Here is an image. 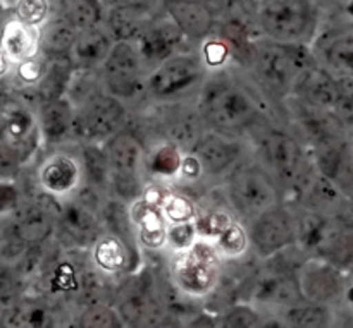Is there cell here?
<instances>
[{
	"label": "cell",
	"mask_w": 353,
	"mask_h": 328,
	"mask_svg": "<svg viewBox=\"0 0 353 328\" xmlns=\"http://www.w3.org/2000/svg\"><path fill=\"white\" fill-rule=\"evenodd\" d=\"M196 109L205 126L228 136L255 126L262 116L257 91L228 72H216L205 79L199 93Z\"/></svg>",
	"instance_id": "obj_1"
},
{
	"label": "cell",
	"mask_w": 353,
	"mask_h": 328,
	"mask_svg": "<svg viewBox=\"0 0 353 328\" xmlns=\"http://www.w3.org/2000/svg\"><path fill=\"white\" fill-rule=\"evenodd\" d=\"M309 52L303 45H285L276 41L252 43L247 64L262 89L274 96L295 93L296 83L309 64Z\"/></svg>",
	"instance_id": "obj_2"
},
{
	"label": "cell",
	"mask_w": 353,
	"mask_h": 328,
	"mask_svg": "<svg viewBox=\"0 0 353 328\" xmlns=\"http://www.w3.org/2000/svg\"><path fill=\"white\" fill-rule=\"evenodd\" d=\"M228 196L231 206L252 220L281 206V188L259 162H243L233 168Z\"/></svg>",
	"instance_id": "obj_3"
},
{
	"label": "cell",
	"mask_w": 353,
	"mask_h": 328,
	"mask_svg": "<svg viewBox=\"0 0 353 328\" xmlns=\"http://www.w3.org/2000/svg\"><path fill=\"white\" fill-rule=\"evenodd\" d=\"M255 24L271 41L303 45L314 33L316 12L303 0H264L255 3Z\"/></svg>",
	"instance_id": "obj_4"
},
{
	"label": "cell",
	"mask_w": 353,
	"mask_h": 328,
	"mask_svg": "<svg viewBox=\"0 0 353 328\" xmlns=\"http://www.w3.org/2000/svg\"><path fill=\"white\" fill-rule=\"evenodd\" d=\"M259 164L285 188H303L309 177V162L302 144L290 133L279 129L262 131L257 141Z\"/></svg>",
	"instance_id": "obj_5"
},
{
	"label": "cell",
	"mask_w": 353,
	"mask_h": 328,
	"mask_svg": "<svg viewBox=\"0 0 353 328\" xmlns=\"http://www.w3.org/2000/svg\"><path fill=\"white\" fill-rule=\"evenodd\" d=\"M171 277L176 289L190 298L209 296L221 278L219 251L207 241H196L190 250L174 254Z\"/></svg>",
	"instance_id": "obj_6"
},
{
	"label": "cell",
	"mask_w": 353,
	"mask_h": 328,
	"mask_svg": "<svg viewBox=\"0 0 353 328\" xmlns=\"http://www.w3.org/2000/svg\"><path fill=\"white\" fill-rule=\"evenodd\" d=\"M41 146L37 109L19 96L9 95L0 107V150L23 167Z\"/></svg>",
	"instance_id": "obj_7"
},
{
	"label": "cell",
	"mask_w": 353,
	"mask_h": 328,
	"mask_svg": "<svg viewBox=\"0 0 353 328\" xmlns=\"http://www.w3.org/2000/svg\"><path fill=\"white\" fill-rule=\"evenodd\" d=\"M207 67L196 55L178 54L150 72L145 91L157 102H176L192 93H200L205 83Z\"/></svg>",
	"instance_id": "obj_8"
},
{
	"label": "cell",
	"mask_w": 353,
	"mask_h": 328,
	"mask_svg": "<svg viewBox=\"0 0 353 328\" xmlns=\"http://www.w3.org/2000/svg\"><path fill=\"white\" fill-rule=\"evenodd\" d=\"M126 122V107L109 93L95 96L79 109H76L74 134L86 143L109 141L123 131Z\"/></svg>",
	"instance_id": "obj_9"
},
{
	"label": "cell",
	"mask_w": 353,
	"mask_h": 328,
	"mask_svg": "<svg viewBox=\"0 0 353 328\" xmlns=\"http://www.w3.org/2000/svg\"><path fill=\"white\" fill-rule=\"evenodd\" d=\"M102 212L81 198L61 205L55 223V236L65 248H93L103 236Z\"/></svg>",
	"instance_id": "obj_10"
},
{
	"label": "cell",
	"mask_w": 353,
	"mask_h": 328,
	"mask_svg": "<svg viewBox=\"0 0 353 328\" xmlns=\"http://www.w3.org/2000/svg\"><path fill=\"white\" fill-rule=\"evenodd\" d=\"M54 199L57 198L47 195H40L34 199L24 198L23 205L3 220L26 246H45L47 241L55 236V223L61 210V205L52 208L50 203H54Z\"/></svg>",
	"instance_id": "obj_11"
},
{
	"label": "cell",
	"mask_w": 353,
	"mask_h": 328,
	"mask_svg": "<svg viewBox=\"0 0 353 328\" xmlns=\"http://www.w3.org/2000/svg\"><path fill=\"white\" fill-rule=\"evenodd\" d=\"M100 72H102L105 91L119 100L133 98L141 86H145L143 62L134 43L116 41Z\"/></svg>",
	"instance_id": "obj_12"
},
{
	"label": "cell",
	"mask_w": 353,
	"mask_h": 328,
	"mask_svg": "<svg viewBox=\"0 0 353 328\" xmlns=\"http://www.w3.org/2000/svg\"><path fill=\"white\" fill-rule=\"evenodd\" d=\"M117 311L128 328H159L165 323L164 305L147 277L128 282L121 291Z\"/></svg>",
	"instance_id": "obj_13"
},
{
	"label": "cell",
	"mask_w": 353,
	"mask_h": 328,
	"mask_svg": "<svg viewBox=\"0 0 353 328\" xmlns=\"http://www.w3.org/2000/svg\"><path fill=\"white\" fill-rule=\"evenodd\" d=\"M248 237L259 256H274L295 243V219L278 206L254 220Z\"/></svg>",
	"instance_id": "obj_14"
},
{
	"label": "cell",
	"mask_w": 353,
	"mask_h": 328,
	"mask_svg": "<svg viewBox=\"0 0 353 328\" xmlns=\"http://www.w3.org/2000/svg\"><path fill=\"white\" fill-rule=\"evenodd\" d=\"M300 294L307 305L324 306L341 292V282L336 270L323 258H309L302 261L295 272Z\"/></svg>",
	"instance_id": "obj_15"
},
{
	"label": "cell",
	"mask_w": 353,
	"mask_h": 328,
	"mask_svg": "<svg viewBox=\"0 0 353 328\" xmlns=\"http://www.w3.org/2000/svg\"><path fill=\"white\" fill-rule=\"evenodd\" d=\"M185 34L179 31V28L172 23L171 17L168 19L157 17L150 26L145 30V33L134 41L138 55H140L143 67L150 65L152 69H157L169 58L176 57V50L181 47Z\"/></svg>",
	"instance_id": "obj_16"
},
{
	"label": "cell",
	"mask_w": 353,
	"mask_h": 328,
	"mask_svg": "<svg viewBox=\"0 0 353 328\" xmlns=\"http://www.w3.org/2000/svg\"><path fill=\"white\" fill-rule=\"evenodd\" d=\"M81 181V168L78 162L65 153H52L37 168V184L41 195L52 198L68 196L78 188Z\"/></svg>",
	"instance_id": "obj_17"
},
{
	"label": "cell",
	"mask_w": 353,
	"mask_h": 328,
	"mask_svg": "<svg viewBox=\"0 0 353 328\" xmlns=\"http://www.w3.org/2000/svg\"><path fill=\"white\" fill-rule=\"evenodd\" d=\"M241 151H243V146L236 138L210 131L203 134L193 150V155L199 158L203 174L217 175L233 167L240 160Z\"/></svg>",
	"instance_id": "obj_18"
},
{
	"label": "cell",
	"mask_w": 353,
	"mask_h": 328,
	"mask_svg": "<svg viewBox=\"0 0 353 328\" xmlns=\"http://www.w3.org/2000/svg\"><path fill=\"white\" fill-rule=\"evenodd\" d=\"M0 48L12 67L40 57V30L21 23L14 16H7L0 24Z\"/></svg>",
	"instance_id": "obj_19"
},
{
	"label": "cell",
	"mask_w": 353,
	"mask_h": 328,
	"mask_svg": "<svg viewBox=\"0 0 353 328\" xmlns=\"http://www.w3.org/2000/svg\"><path fill=\"white\" fill-rule=\"evenodd\" d=\"M41 144L55 146L74 134L76 107L68 98H57L37 107Z\"/></svg>",
	"instance_id": "obj_20"
},
{
	"label": "cell",
	"mask_w": 353,
	"mask_h": 328,
	"mask_svg": "<svg viewBox=\"0 0 353 328\" xmlns=\"http://www.w3.org/2000/svg\"><path fill=\"white\" fill-rule=\"evenodd\" d=\"M150 3H116L107 16V31L116 41L134 43L157 17L152 14Z\"/></svg>",
	"instance_id": "obj_21"
},
{
	"label": "cell",
	"mask_w": 353,
	"mask_h": 328,
	"mask_svg": "<svg viewBox=\"0 0 353 328\" xmlns=\"http://www.w3.org/2000/svg\"><path fill=\"white\" fill-rule=\"evenodd\" d=\"M3 328H59V311L47 298L28 294L0 315Z\"/></svg>",
	"instance_id": "obj_22"
},
{
	"label": "cell",
	"mask_w": 353,
	"mask_h": 328,
	"mask_svg": "<svg viewBox=\"0 0 353 328\" xmlns=\"http://www.w3.org/2000/svg\"><path fill=\"white\" fill-rule=\"evenodd\" d=\"M168 16L186 38L203 40L214 28V10L209 3L195 0H178L164 3Z\"/></svg>",
	"instance_id": "obj_23"
},
{
	"label": "cell",
	"mask_w": 353,
	"mask_h": 328,
	"mask_svg": "<svg viewBox=\"0 0 353 328\" xmlns=\"http://www.w3.org/2000/svg\"><path fill=\"white\" fill-rule=\"evenodd\" d=\"M295 95L302 100L307 109H334L338 102V81H334L324 69L312 65L300 76Z\"/></svg>",
	"instance_id": "obj_24"
},
{
	"label": "cell",
	"mask_w": 353,
	"mask_h": 328,
	"mask_svg": "<svg viewBox=\"0 0 353 328\" xmlns=\"http://www.w3.org/2000/svg\"><path fill=\"white\" fill-rule=\"evenodd\" d=\"M133 226L138 227V241L148 250H161L168 244V226L161 208L148 205L143 199L131 203L130 208Z\"/></svg>",
	"instance_id": "obj_25"
},
{
	"label": "cell",
	"mask_w": 353,
	"mask_h": 328,
	"mask_svg": "<svg viewBox=\"0 0 353 328\" xmlns=\"http://www.w3.org/2000/svg\"><path fill=\"white\" fill-rule=\"evenodd\" d=\"M137 260L138 251L110 234H103L93 246V261L105 274H130Z\"/></svg>",
	"instance_id": "obj_26"
},
{
	"label": "cell",
	"mask_w": 353,
	"mask_h": 328,
	"mask_svg": "<svg viewBox=\"0 0 353 328\" xmlns=\"http://www.w3.org/2000/svg\"><path fill=\"white\" fill-rule=\"evenodd\" d=\"M114 45L116 40L110 36L107 28L97 26L93 30L81 31L71 50V58L78 67L95 69L107 61Z\"/></svg>",
	"instance_id": "obj_27"
},
{
	"label": "cell",
	"mask_w": 353,
	"mask_h": 328,
	"mask_svg": "<svg viewBox=\"0 0 353 328\" xmlns=\"http://www.w3.org/2000/svg\"><path fill=\"white\" fill-rule=\"evenodd\" d=\"M74 62L71 55H62V57H47L43 78L33 89L34 98L38 100V105L52 102V100L64 98L68 93L69 83L74 74Z\"/></svg>",
	"instance_id": "obj_28"
},
{
	"label": "cell",
	"mask_w": 353,
	"mask_h": 328,
	"mask_svg": "<svg viewBox=\"0 0 353 328\" xmlns=\"http://www.w3.org/2000/svg\"><path fill=\"white\" fill-rule=\"evenodd\" d=\"M79 31L57 12L48 17L47 23L40 28V48L45 57H62L71 55L72 47L78 40Z\"/></svg>",
	"instance_id": "obj_29"
},
{
	"label": "cell",
	"mask_w": 353,
	"mask_h": 328,
	"mask_svg": "<svg viewBox=\"0 0 353 328\" xmlns=\"http://www.w3.org/2000/svg\"><path fill=\"white\" fill-rule=\"evenodd\" d=\"M81 171L86 181L97 191H107L112 186V171L103 148L95 143H86L81 148Z\"/></svg>",
	"instance_id": "obj_30"
},
{
	"label": "cell",
	"mask_w": 353,
	"mask_h": 328,
	"mask_svg": "<svg viewBox=\"0 0 353 328\" xmlns=\"http://www.w3.org/2000/svg\"><path fill=\"white\" fill-rule=\"evenodd\" d=\"M102 222L105 223L107 230L110 236L119 237L121 241L128 244V246L137 250L138 234L134 232L133 220H131L130 208H126L124 201L121 199H109L102 205Z\"/></svg>",
	"instance_id": "obj_31"
},
{
	"label": "cell",
	"mask_w": 353,
	"mask_h": 328,
	"mask_svg": "<svg viewBox=\"0 0 353 328\" xmlns=\"http://www.w3.org/2000/svg\"><path fill=\"white\" fill-rule=\"evenodd\" d=\"M183 157L178 146L171 143H164L159 148H155L148 157L145 168L150 172L152 175L161 179H172L179 175L181 171Z\"/></svg>",
	"instance_id": "obj_32"
},
{
	"label": "cell",
	"mask_w": 353,
	"mask_h": 328,
	"mask_svg": "<svg viewBox=\"0 0 353 328\" xmlns=\"http://www.w3.org/2000/svg\"><path fill=\"white\" fill-rule=\"evenodd\" d=\"M61 14L81 33L99 26L102 17V6L93 0H71L62 2Z\"/></svg>",
	"instance_id": "obj_33"
},
{
	"label": "cell",
	"mask_w": 353,
	"mask_h": 328,
	"mask_svg": "<svg viewBox=\"0 0 353 328\" xmlns=\"http://www.w3.org/2000/svg\"><path fill=\"white\" fill-rule=\"evenodd\" d=\"M76 328H128L116 308L103 303H92L79 313Z\"/></svg>",
	"instance_id": "obj_34"
},
{
	"label": "cell",
	"mask_w": 353,
	"mask_h": 328,
	"mask_svg": "<svg viewBox=\"0 0 353 328\" xmlns=\"http://www.w3.org/2000/svg\"><path fill=\"white\" fill-rule=\"evenodd\" d=\"M193 223H195L196 234L200 237H207V239L216 237V239H219L233 226L234 220L231 219L230 212H226V210L207 208L196 213V219Z\"/></svg>",
	"instance_id": "obj_35"
},
{
	"label": "cell",
	"mask_w": 353,
	"mask_h": 328,
	"mask_svg": "<svg viewBox=\"0 0 353 328\" xmlns=\"http://www.w3.org/2000/svg\"><path fill=\"white\" fill-rule=\"evenodd\" d=\"M50 7L52 3L47 0H19V2H12L10 16H14L28 26L40 30L47 23L48 17L52 16Z\"/></svg>",
	"instance_id": "obj_36"
},
{
	"label": "cell",
	"mask_w": 353,
	"mask_h": 328,
	"mask_svg": "<svg viewBox=\"0 0 353 328\" xmlns=\"http://www.w3.org/2000/svg\"><path fill=\"white\" fill-rule=\"evenodd\" d=\"M327 64L347 78H353V36H340L326 48Z\"/></svg>",
	"instance_id": "obj_37"
},
{
	"label": "cell",
	"mask_w": 353,
	"mask_h": 328,
	"mask_svg": "<svg viewBox=\"0 0 353 328\" xmlns=\"http://www.w3.org/2000/svg\"><path fill=\"white\" fill-rule=\"evenodd\" d=\"M265 320L261 313L248 305H233L221 322L223 328H264Z\"/></svg>",
	"instance_id": "obj_38"
},
{
	"label": "cell",
	"mask_w": 353,
	"mask_h": 328,
	"mask_svg": "<svg viewBox=\"0 0 353 328\" xmlns=\"http://www.w3.org/2000/svg\"><path fill=\"white\" fill-rule=\"evenodd\" d=\"M165 220H171L172 226H178V223H190L195 222L196 219V206L188 196L178 195V193H172L171 198L168 199V203L162 208Z\"/></svg>",
	"instance_id": "obj_39"
},
{
	"label": "cell",
	"mask_w": 353,
	"mask_h": 328,
	"mask_svg": "<svg viewBox=\"0 0 353 328\" xmlns=\"http://www.w3.org/2000/svg\"><path fill=\"white\" fill-rule=\"evenodd\" d=\"M45 65H47V57L40 55L37 58H31V61L23 62L19 65H14L10 76L14 78V81L21 86L23 89H31L33 91L37 88V85L40 83V79L43 78Z\"/></svg>",
	"instance_id": "obj_40"
},
{
	"label": "cell",
	"mask_w": 353,
	"mask_h": 328,
	"mask_svg": "<svg viewBox=\"0 0 353 328\" xmlns=\"http://www.w3.org/2000/svg\"><path fill=\"white\" fill-rule=\"evenodd\" d=\"M248 241H250V237H248V234L245 232L243 227H241L238 222H234L233 226H231L230 229H228L226 232L217 239L216 248L217 251H219V254L234 258V256H240V254H243L245 251H247Z\"/></svg>",
	"instance_id": "obj_41"
},
{
	"label": "cell",
	"mask_w": 353,
	"mask_h": 328,
	"mask_svg": "<svg viewBox=\"0 0 353 328\" xmlns=\"http://www.w3.org/2000/svg\"><path fill=\"white\" fill-rule=\"evenodd\" d=\"M23 201V189L16 179H0V220L9 219Z\"/></svg>",
	"instance_id": "obj_42"
},
{
	"label": "cell",
	"mask_w": 353,
	"mask_h": 328,
	"mask_svg": "<svg viewBox=\"0 0 353 328\" xmlns=\"http://www.w3.org/2000/svg\"><path fill=\"white\" fill-rule=\"evenodd\" d=\"M231 55V48L223 38H210L202 47V62L205 67L219 69L226 64Z\"/></svg>",
	"instance_id": "obj_43"
},
{
	"label": "cell",
	"mask_w": 353,
	"mask_h": 328,
	"mask_svg": "<svg viewBox=\"0 0 353 328\" xmlns=\"http://www.w3.org/2000/svg\"><path fill=\"white\" fill-rule=\"evenodd\" d=\"M196 236L199 234H196L195 223H178V226H171L168 229V244H171L176 253H181V251L190 250L196 243Z\"/></svg>",
	"instance_id": "obj_44"
},
{
	"label": "cell",
	"mask_w": 353,
	"mask_h": 328,
	"mask_svg": "<svg viewBox=\"0 0 353 328\" xmlns=\"http://www.w3.org/2000/svg\"><path fill=\"white\" fill-rule=\"evenodd\" d=\"M179 175L181 177H185L186 181H196V179H200L203 174V168L202 165H200L199 158L195 157V155H186V157H183V164H181V171H179Z\"/></svg>",
	"instance_id": "obj_45"
},
{
	"label": "cell",
	"mask_w": 353,
	"mask_h": 328,
	"mask_svg": "<svg viewBox=\"0 0 353 328\" xmlns=\"http://www.w3.org/2000/svg\"><path fill=\"white\" fill-rule=\"evenodd\" d=\"M188 328H217V322L212 316L202 313V315H196L195 318L190 320Z\"/></svg>",
	"instance_id": "obj_46"
},
{
	"label": "cell",
	"mask_w": 353,
	"mask_h": 328,
	"mask_svg": "<svg viewBox=\"0 0 353 328\" xmlns=\"http://www.w3.org/2000/svg\"><path fill=\"white\" fill-rule=\"evenodd\" d=\"M10 72H12V64H10L9 58L6 57V54H3L2 48H0V83L6 78H9Z\"/></svg>",
	"instance_id": "obj_47"
},
{
	"label": "cell",
	"mask_w": 353,
	"mask_h": 328,
	"mask_svg": "<svg viewBox=\"0 0 353 328\" xmlns=\"http://www.w3.org/2000/svg\"><path fill=\"white\" fill-rule=\"evenodd\" d=\"M333 328H353V316H348V318L341 320L340 323L333 325Z\"/></svg>",
	"instance_id": "obj_48"
},
{
	"label": "cell",
	"mask_w": 353,
	"mask_h": 328,
	"mask_svg": "<svg viewBox=\"0 0 353 328\" xmlns=\"http://www.w3.org/2000/svg\"><path fill=\"white\" fill-rule=\"evenodd\" d=\"M9 98V93L6 91V89H2L0 88V107L3 105V103H6V100Z\"/></svg>",
	"instance_id": "obj_49"
},
{
	"label": "cell",
	"mask_w": 353,
	"mask_h": 328,
	"mask_svg": "<svg viewBox=\"0 0 353 328\" xmlns=\"http://www.w3.org/2000/svg\"><path fill=\"white\" fill-rule=\"evenodd\" d=\"M159 328H179V327H178V325H176V323L169 322V320H168V322H165V323H162V325H161V327H159Z\"/></svg>",
	"instance_id": "obj_50"
},
{
	"label": "cell",
	"mask_w": 353,
	"mask_h": 328,
	"mask_svg": "<svg viewBox=\"0 0 353 328\" xmlns=\"http://www.w3.org/2000/svg\"><path fill=\"white\" fill-rule=\"evenodd\" d=\"M347 299L353 305V287H350V289H348V291H347Z\"/></svg>",
	"instance_id": "obj_51"
}]
</instances>
